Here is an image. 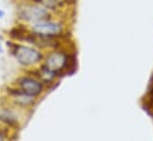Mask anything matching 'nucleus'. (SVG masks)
<instances>
[{
    "mask_svg": "<svg viewBox=\"0 0 153 141\" xmlns=\"http://www.w3.org/2000/svg\"><path fill=\"white\" fill-rule=\"evenodd\" d=\"M53 16L57 14H53L48 8L33 0H18L16 2V18L19 24L31 25Z\"/></svg>",
    "mask_w": 153,
    "mask_h": 141,
    "instance_id": "20e7f679",
    "label": "nucleus"
},
{
    "mask_svg": "<svg viewBox=\"0 0 153 141\" xmlns=\"http://www.w3.org/2000/svg\"><path fill=\"white\" fill-rule=\"evenodd\" d=\"M18 110L19 108L11 105L8 101L0 105V125L8 129L20 128V117Z\"/></svg>",
    "mask_w": 153,
    "mask_h": 141,
    "instance_id": "0eeeda50",
    "label": "nucleus"
},
{
    "mask_svg": "<svg viewBox=\"0 0 153 141\" xmlns=\"http://www.w3.org/2000/svg\"><path fill=\"white\" fill-rule=\"evenodd\" d=\"M6 45H7L10 55L24 69H29V70L36 69L43 62L44 51L35 45L14 42L12 39L7 40Z\"/></svg>",
    "mask_w": 153,
    "mask_h": 141,
    "instance_id": "f257e3e1",
    "label": "nucleus"
},
{
    "mask_svg": "<svg viewBox=\"0 0 153 141\" xmlns=\"http://www.w3.org/2000/svg\"><path fill=\"white\" fill-rule=\"evenodd\" d=\"M50 12L57 16H67L70 8H74L77 0H33Z\"/></svg>",
    "mask_w": 153,
    "mask_h": 141,
    "instance_id": "6e6552de",
    "label": "nucleus"
},
{
    "mask_svg": "<svg viewBox=\"0 0 153 141\" xmlns=\"http://www.w3.org/2000/svg\"><path fill=\"white\" fill-rule=\"evenodd\" d=\"M14 87H17L22 91H24L31 96L38 97V99L44 94V90H45V84L31 71L29 73L19 76L14 81Z\"/></svg>",
    "mask_w": 153,
    "mask_h": 141,
    "instance_id": "39448f33",
    "label": "nucleus"
},
{
    "mask_svg": "<svg viewBox=\"0 0 153 141\" xmlns=\"http://www.w3.org/2000/svg\"><path fill=\"white\" fill-rule=\"evenodd\" d=\"M2 51V45H1V43H0V52Z\"/></svg>",
    "mask_w": 153,
    "mask_h": 141,
    "instance_id": "9b49d317",
    "label": "nucleus"
},
{
    "mask_svg": "<svg viewBox=\"0 0 153 141\" xmlns=\"http://www.w3.org/2000/svg\"><path fill=\"white\" fill-rule=\"evenodd\" d=\"M4 16H5V12H4V10H1V8H0V19H2V18H4Z\"/></svg>",
    "mask_w": 153,
    "mask_h": 141,
    "instance_id": "9d476101",
    "label": "nucleus"
},
{
    "mask_svg": "<svg viewBox=\"0 0 153 141\" xmlns=\"http://www.w3.org/2000/svg\"><path fill=\"white\" fill-rule=\"evenodd\" d=\"M42 63L46 65L50 70L56 72L58 76H62L64 75V72L73 71L75 69L76 56L74 49L70 50L68 47V44H65L63 46L45 51Z\"/></svg>",
    "mask_w": 153,
    "mask_h": 141,
    "instance_id": "f03ea898",
    "label": "nucleus"
},
{
    "mask_svg": "<svg viewBox=\"0 0 153 141\" xmlns=\"http://www.w3.org/2000/svg\"><path fill=\"white\" fill-rule=\"evenodd\" d=\"M69 26L70 23L67 16H53L31 25H26L33 35L51 38H68L70 36Z\"/></svg>",
    "mask_w": 153,
    "mask_h": 141,
    "instance_id": "7ed1b4c3",
    "label": "nucleus"
},
{
    "mask_svg": "<svg viewBox=\"0 0 153 141\" xmlns=\"http://www.w3.org/2000/svg\"><path fill=\"white\" fill-rule=\"evenodd\" d=\"M7 129L8 128L0 125V141H10V134Z\"/></svg>",
    "mask_w": 153,
    "mask_h": 141,
    "instance_id": "1a4fd4ad",
    "label": "nucleus"
},
{
    "mask_svg": "<svg viewBox=\"0 0 153 141\" xmlns=\"http://www.w3.org/2000/svg\"><path fill=\"white\" fill-rule=\"evenodd\" d=\"M6 95H7L8 102L19 109H25V110L32 109L38 102V97L31 96V95L22 91L20 89H18L17 87L7 88Z\"/></svg>",
    "mask_w": 153,
    "mask_h": 141,
    "instance_id": "423d86ee",
    "label": "nucleus"
}]
</instances>
